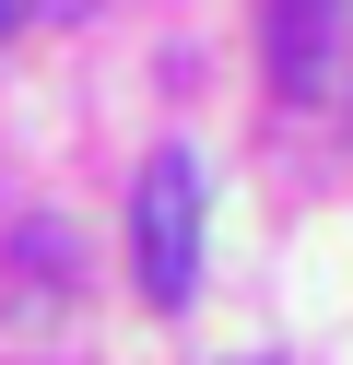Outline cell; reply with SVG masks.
<instances>
[{
    "mask_svg": "<svg viewBox=\"0 0 353 365\" xmlns=\"http://www.w3.org/2000/svg\"><path fill=\"white\" fill-rule=\"evenodd\" d=\"M329 48H342V0H271V83L282 95H318Z\"/></svg>",
    "mask_w": 353,
    "mask_h": 365,
    "instance_id": "2",
    "label": "cell"
},
{
    "mask_svg": "<svg viewBox=\"0 0 353 365\" xmlns=\"http://www.w3.org/2000/svg\"><path fill=\"white\" fill-rule=\"evenodd\" d=\"M12 24H24V0H0V36H12Z\"/></svg>",
    "mask_w": 353,
    "mask_h": 365,
    "instance_id": "3",
    "label": "cell"
},
{
    "mask_svg": "<svg viewBox=\"0 0 353 365\" xmlns=\"http://www.w3.org/2000/svg\"><path fill=\"white\" fill-rule=\"evenodd\" d=\"M130 259H141V294H153V307H188V283H200V153L188 142H165L153 165H141Z\"/></svg>",
    "mask_w": 353,
    "mask_h": 365,
    "instance_id": "1",
    "label": "cell"
}]
</instances>
